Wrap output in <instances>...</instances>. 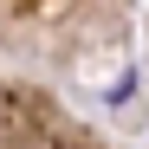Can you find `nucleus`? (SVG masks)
I'll return each mask as SVG.
<instances>
[{
  "label": "nucleus",
  "instance_id": "obj_1",
  "mask_svg": "<svg viewBox=\"0 0 149 149\" xmlns=\"http://www.w3.org/2000/svg\"><path fill=\"white\" fill-rule=\"evenodd\" d=\"M136 52V0H0V71L45 84H117Z\"/></svg>",
  "mask_w": 149,
  "mask_h": 149
},
{
  "label": "nucleus",
  "instance_id": "obj_2",
  "mask_svg": "<svg viewBox=\"0 0 149 149\" xmlns=\"http://www.w3.org/2000/svg\"><path fill=\"white\" fill-rule=\"evenodd\" d=\"M0 149H117V143L91 117H78L45 78L0 71Z\"/></svg>",
  "mask_w": 149,
  "mask_h": 149
}]
</instances>
